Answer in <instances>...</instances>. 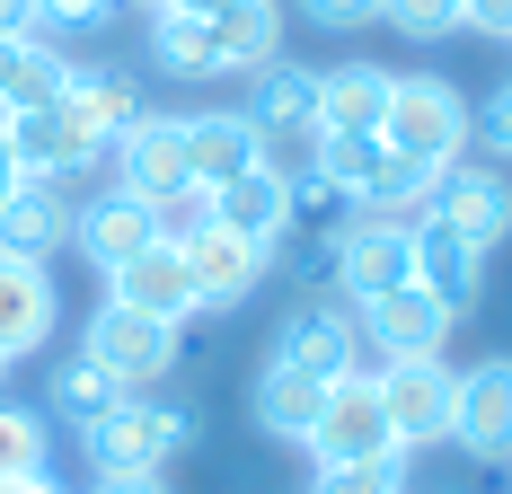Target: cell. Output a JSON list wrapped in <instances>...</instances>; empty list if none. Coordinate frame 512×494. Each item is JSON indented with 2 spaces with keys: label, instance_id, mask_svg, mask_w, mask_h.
<instances>
[{
  "label": "cell",
  "instance_id": "obj_1",
  "mask_svg": "<svg viewBox=\"0 0 512 494\" xmlns=\"http://www.w3.org/2000/svg\"><path fill=\"white\" fill-rule=\"evenodd\" d=\"M195 442H204L195 397H159V389L115 397L98 424L80 433V450H89V477H159L168 459H186Z\"/></svg>",
  "mask_w": 512,
  "mask_h": 494
},
{
  "label": "cell",
  "instance_id": "obj_2",
  "mask_svg": "<svg viewBox=\"0 0 512 494\" xmlns=\"http://www.w3.org/2000/svg\"><path fill=\"white\" fill-rule=\"evenodd\" d=\"M380 142L398 159H415V168H451L477 142V106L442 71H398L389 80V115H380Z\"/></svg>",
  "mask_w": 512,
  "mask_h": 494
},
{
  "label": "cell",
  "instance_id": "obj_3",
  "mask_svg": "<svg viewBox=\"0 0 512 494\" xmlns=\"http://www.w3.org/2000/svg\"><path fill=\"white\" fill-rule=\"evenodd\" d=\"M80 353L98 362L115 389H159V380L177 371V353H186V327L142 318V309H124V300H98V318L80 327Z\"/></svg>",
  "mask_w": 512,
  "mask_h": 494
},
{
  "label": "cell",
  "instance_id": "obj_4",
  "mask_svg": "<svg viewBox=\"0 0 512 494\" xmlns=\"http://www.w3.org/2000/svg\"><path fill=\"white\" fill-rule=\"evenodd\" d=\"M309 459L318 468H362V459H407L398 433H389V406H380V380L371 371H345L327 406H318V424H309Z\"/></svg>",
  "mask_w": 512,
  "mask_h": 494
},
{
  "label": "cell",
  "instance_id": "obj_5",
  "mask_svg": "<svg viewBox=\"0 0 512 494\" xmlns=\"http://www.w3.org/2000/svg\"><path fill=\"white\" fill-rule=\"evenodd\" d=\"M354 327H362V353H371V362H442V353H451V327H460V309H442L424 283H398V292L362 300Z\"/></svg>",
  "mask_w": 512,
  "mask_h": 494
},
{
  "label": "cell",
  "instance_id": "obj_6",
  "mask_svg": "<svg viewBox=\"0 0 512 494\" xmlns=\"http://www.w3.org/2000/svg\"><path fill=\"white\" fill-rule=\"evenodd\" d=\"M371 380H380V406H389L398 450H442V442H451V406H460L451 353H442V362H380Z\"/></svg>",
  "mask_w": 512,
  "mask_h": 494
},
{
  "label": "cell",
  "instance_id": "obj_7",
  "mask_svg": "<svg viewBox=\"0 0 512 494\" xmlns=\"http://www.w3.org/2000/svg\"><path fill=\"white\" fill-rule=\"evenodd\" d=\"M424 221H442V230H460L468 247L495 256L512 239V177H495V159H451L433 177V212Z\"/></svg>",
  "mask_w": 512,
  "mask_h": 494
},
{
  "label": "cell",
  "instance_id": "obj_8",
  "mask_svg": "<svg viewBox=\"0 0 512 494\" xmlns=\"http://www.w3.org/2000/svg\"><path fill=\"white\" fill-rule=\"evenodd\" d=\"M398 283H415V230L407 221H371V212H354L345 230H336V300H380L398 292Z\"/></svg>",
  "mask_w": 512,
  "mask_h": 494
},
{
  "label": "cell",
  "instance_id": "obj_9",
  "mask_svg": "<svg viewBox=\"0 0 512 494\" xmlns=\"http://www.w3.org/2000/svg\"><path fill=\"white\" fill-rule=\"evenodd\" d=\"M274 362H292V371H309V380H345V371H362L354 300H301V309L274 327Z\"/></svg>",
  "mask_w": 512,
  "mask_h": 494
},
{
  "label": "cell",
  "instance_id": "obj_10",
  "mask_svg": "<svg viewBox=\"0 0 512 494\" xmlns=\"http://www.w3.org/2000/svg\"><path fill=\"white\" fill-rule=\"evenodd\" d=\"M62 327V292H53V265L36 256H9L0 247V362H27L53 345Z\"/></svg>",
  "mask_w": 512,
  "mask_h": 494
},
{
  "label": "cell",
  "instance_id": "obj_11",
  "mask_svg": "<svg viewBox=\"0 0 512 494\" xmlns=\"http://www.w3.org/2000/svg\"><path fill=\"white\" fill-rule=\"evenodd\" d=\"M451 442L468 459H512V353H486L460 371V406H451Z\"/></svg>",
  "mask_w": 512,
  "mask_h": 494
},
{
  "label": "cell",
  "instance_id": "obj_12",
  "mask_svg": "<svg viewBox=\"0 0 512 494\" xmlns=\"http://www.w3.org/2000/svg\"><path fill=\"white\" fill-rule=\"evenodd\" d=\"M177 256H186V274H195V300H204V309H239V300H256V283L274 274V247L239 239V230H221V221L195 230Z\"/></svg>",
  "mask_w": 512,
  "mask_h": 494
},
{
  "label": "cell",
  "instance_id": "obj_13",
  "mask_svg": "<svg viewBox=\"0 0 512 494\" xmlns=\"http://www.w3.org/2000/svg\"><path fill=\"white\" fill-rule=\"evenodd\" d=\"M106 159H115V186L124 195L159 203L168 186H186V115H133Z\"/></svg>",
  "mask_w": 512,
  "mask_h": 494
},
{
  "label": "cell",
  "instance_id": "obj_14",
  "mask_svg": "<svg viewBox=\"0 0 512 494\" xmlns=\"http://www.w3.org/2000/svg\"><path fill=\"white\" fill-rule=\"evenodd\" d=\"M106 300H124V309H142V318H168V327L204 318V300H195V274H186V256H177L168 239H151L142 256H124V265L106 274Z\"/></svg>",
  "mask_w": 512,
  "mask_h": 494
},
{
  "label": "cell",
  "instance_id": "obj_15",
  "mask_svg": "<svg viewBox=\"0 0 512 494\" xmlns=\"http://www.w3.org/2000/svg\"><path fill=\"white\" fill-rule=\"evenodd\" d=\"M0 133H9V150H18V168L27 177H80V168H98L106 150L71 124V106H18V115H0Z\"/></svg>",
  "mask_w": 512,
  "mask_h": 494
},
{
  "label": "cell",
  "instance_id": "obj_16",
  "mask_svg": "<svg viewBox=\"0 0 512 494\" xmlns=\"http://www.w3.org/2000/svg\"><path fill=\"white\" fill-rule=\"evenodd\" d=\"M71 186L62 177H18V195L0 203V247L9 256H36V265H53L62 247H71Z\"/></svg>",
  "mask_w": 512,
  "mask_h": 494
},
{
  "label": "cell",
  "instance_id": "obj_17",
  "mask_svg": "<svg viewBox=\"0 0 512 494\" xmlns=\"http://www.w3.org/2000/svg\"><path fill=\"white\" fill-rule=\"evenodd\" d=\"M151 239H159L151 203H142V195H124V186H106V195H89L80 212H71V247H80L98 274H115L124 256H142Z\"/></svg>",
  "mask_w": 512,
  "mask_h": 494
},
{
  "label": "cell",
  "instance_id": "obj_18",
  "mask_svg": "<svg viewBox=\"0 0 512 494\" xmlns=\"http://www.w3.org/2000/svg\"><path fill=\"white\" fill-rule=\"evenodd\" d=\"M486 265H495V256H486V247H468L460 230L415 221V283L442 300V309H460V318H468V309L486 300Z\"/></svg>",
  "mask_w": 512,
  "mask_h": 494
},
{
  "label": "cell",
  "instance_id": "obj_19",
  "mask_svg": "<svg viewBox=\"0 0 512 494\" xmlns=\"http://www.w3.org/2000/svg\"><path fill=\"white\" fill-rule=\"evenodd\" d=\"M212 221L239 230V239H256V247H283V239H292V177H274V168L256 159L248 177L212 186Z\"/></svg>",
  "mask_w": 512,
  "mask_h": 494
},
{
  "label": "cell",
  "instance_id": "obj_20",
  "mask_svg": "<svg viewBox=\"0 0 512 494\" xmlns=\"http://www.w3.org/2000/svg\"><path fill=\"white\" fill-rule=\"evenodd\" d=\"M265 142H256L248 106H212V115H186V177L195 186H230V177H248Z\"/></svg>",
  "mask_w": 512,
  "mask_h": 494
},
{
  "label": "cell",
  "instance_id": "obj_21",
  "mask_svg": "<svg viewBox=\"0 0 512 494\" xmlns=\"http://www.w3.org/2000/svg\"><path fill=\"white\" fill-rule=\"evenodd\" d=\"M248 124L256 142H283V133H318V71H301V62H265V71H248Z\"/></svg>",
  "mask_w": 512,
  "mask_h": 494
},
{
  "label": "cell",
  "instance_id": "obj_22",
  "mask_svg": "<svg viewBox=\"0 0 512 494\" xmlns=\"http://www.w3.org/2000/svg\"><path fill=\"white\" fill-rule=\"evenodd\" d=\"M327 389H336V380H309V371H292V362L265 353V371H256V389H248L256 433H274V442H309V424H318Z\"/></svg>",
  "mask_w": 512,
  "mask_h": 494
},
{
  "label": "cell",
  "instance_id": "obj_23",
  "mask_svg": "<svg viewBox=\"0 0 512 494\" xmlns=\"http://www.w3.org/2000/svg\"><path fill=\"white\" fill-rule=\"evenodd\" d=\"M62 106H71V124H80L98 150H115V133L142 115V89H133V71H115V62H71Z\"/></svg>",
  "mask_w": 512,
  "mask_h": 494
},
{
  "label": "cell",
  "instance_id": "obj_24",
  "mask_svg": "<svg viewBox=\"0 0 512 494\" xmlns=\"http://www.w3.org/2000/svg\"><path fill=\"white\" fill-rule=\"evenodd\" d=\"M389 80H398V71H380V62H336V71H318V133H380Z\"/></svg>",
  "mask_w": 512,
  "mask_h": 494
},
{
  "label": "cell",
  "instance_id": "obj_25",
  "mask_svg": "<svg viewBox=\"0 0 512 494\" xmlns=\"http://www.w3.org/2000/svg\"><path fill=\"white\" fill-rule=\"evenodd\" d=\"M151 62L168 71V80H221L212 18H195V9H159L151 0Z\"/></svg>",
  "mask_w": 512,
  "mask_h": 494
},
{
  "label": "cell",
  "instance_id": "obj_26",
  "mask_svg": "<svg viewBox=\"0 0 512 494\" xmlns=\"http://www.w3.org/2000/svg\"><path fill=\"white\" fill-rule=\"evenodd\" d=\"M212 45H221V71H265L283 53V9L274 0H230L212 9Z\"/></svg>",
  "mask_w": 512,
  "mask_h": 494
},
{
  "label": "cell",
  "instance_id": "obj_27",
  "mask_svg": "<svg viewBox=\"0 0 512 494\" xmlns=\"http://www.w3.org/2000/svg\"><path fill=\"white\" fill-rule=\"evenodd\" d=\"M115 397H133V389H115V380H106L89 353H71V362H53V380H45V415H62L71 433H89V424H98Z\"/></svg>",
  "mask_w": 512,
  "mask_h": 494
},
{
  "label": "cell",
  "instance_id": "obj_28",
  "mask_svg": "<svg viewBox=\"0 0 512 494\" xmlns=\"http://www.w3.org/2000/svg\"><path fill=\"white\" fill-rule=\"evenodd\" d=\"M433 177H442V168H415V159H398V150H389V159H380V177H371V186H362V212H371V221H424V212H433Z\"/></svg>",
  "mask_w": 512,
  "mask_h": 494
},
{
  "label": "cell",
  "instance_id": "obj_29",
  "mask_svg": "<svg viewBox=\"0 0 512 494\" xmlns=\"http://www.w3.org/2000/svg\"><path fill=\"white\" fill-rule=\"evenodd\" d=\"M380 159H389L380 133H318V168H309V177H327V186L362 212V186L380 177Z\"/></svg>",
  "mask_w": 512,
  "mask_h": 494
},
{
  "label": "cell",
  "instance_id": "obj_30",
  "mask_svg": "<svg viewBox=\"0 0 512 494\" xmlns=\"http://www.w3.org/2000/svg\"><path fill=\"white\" fill-rule=\"evenodd\" d=\"M45 459H53V415L0 397V477H45Z\"/></svg>",
  "mask_w": 512,
  "mask_h": 494
},
{
  "label": "cell",
  "instance_id": "obj_31",
  "mask_svg": "<svg viewBox=\"0 0 512 494\" xmlns=\"http://www.w3.org/2000/svg\"><path fill=\"white\" fill-rule=\"evenodd\" d=\"M62 89H71V53H53L45 36H27V53H18V80H9L0 115H18V106H53Z\"/></svg>",
  "mask_w": 512,
  "mask_h": 494
},
{
  "label": "cell",
  "instance_id": "obj_32",
  "mask_svg": "<svg viewBox=\"0 0 512 494\" xmlns=\"http://www.w3.org/2000/svg\"><path fill=\"white\" fill-rule=\"evenodd\" d=\"M380 18H389L407 45H442V36H460V0H380Z\"/></svg>",
  "mask_w": 512,
  "mask_h": 494
},
{
  "label": "cell",
  "instance_id": "obj_33",
  "mask_svg": "<svg viewBox=\"0 0 512 494\" xmlns=\"http://www.w3.org/2000/svg\"><path fill=\"white\" fill-rule=\"evenodd\" d=\"M151 221H159V239H168V247H186L195 230H212V186H195V177L168 186V195L151 203Z\"/></svg>",
  "mask_w": 512,
  "mask_h": 494
},
{
  "label": "cell",
  "instance_id": "obj_34",
  "mask_svg": "<svg viewBox=\"0 0 512 494\" xmlns=\"http://www.w3.org/2000/svg\"><path fill=\"white\" fill-rule=\"evenodd\" d=\"M309 494H407V459H362V468H318Z\"/></svg>",
  "mask_w": 512,
  "mask_h": 494
},
{
  "label": "cell",
  "instance_id": "obj_35",
  "mask_svg": "<svg viewBox=\"0 0 512 494\" xmlns=\"http://www.w3.org/2000/svg\"><path fill=\"white\" fill-rule=\"evenodd\" d=\"M477 142H486V159H512V80L477 106Z\"/></svg>",
  "mask_w": 512,
  "mask_h": 494
},
{
  "label": "cell",
  "instance_id": "obj_36",
  "mask_svg": "<svg viewBox=\"0 0 512 494\" xmlns=\"http://www.w3.org/2000/svg\"><path fill=\"white\" fill-rule=\"evenodd\" d=\"M460 36H486V45H512V0H460Z\"/></svg>",
  "mask_w": 512,
  "mask_h": 494
},
{
  "label": "cell",
  "instance_id": "obj_37",
  "mask_svg": "<svg viewBox=\"0 0 512 494\" xmlns=\"http://www.w3.org/2000/svg\"><path fill=\"white\" fill-rule=\"evenodd\" d=\"M301 18L345 36V27H371V18H380V0H301Z\"/></svg>",
  "mask_w": 512,
  "mask_h": 494
},
{
  "label": "cell",
  "instance_id": "obj_38",
  "mask_svg": "<svg viewBox=\"0 0 512 494\" xmlns=\"http://www.w3.org/2000/svg\"><path fill=\"white\" fill-rule=\"evenodd\" d=\"M36 9H45V27H98L115 0H36Z\"/></svg>",
  "mask_w": 512,
  "mask_h": 494
},
{
  "label": "cell",
  "instance_id": "obj_39",
  "mask_svg": "<svg viewBox=\"0 0 512 494\" xmlns=\"http://www.w3.org/2000/svg\"><path fill=\"white\" fill-rule=\"evenodd\" d=\"M0 36H45V9L36 0H0Z\"/></svg>",
  "mask_w": 512,
  "mask_h": 494
},
{
  "label": "cell",
  "instance_id": "obj_40",
  "mask_svg": "<svg viewBox=\"0 0 512 494\" xmlns=\"http://www.w3.org/2000/svg\"><path fill=\"white\" fill-rule=\"evenodd\" d=\"M89 494H168V477H89Z\"/></svg>",
  "mask_w": 512,
  "mask_h": 494
},
{
  "label": "cell",
  "instance_id": "obj_41",
  "mask_svg": "<svg viewBox=\"0 0 512 494\" xmlns=\"http://www.w3.org/2000/svg\"><path fill=\"white\" fill-rule=\"evenodd\" d=\"M18 177H27V168H18V150H9V133H0V203L18 195Z\"/></svg>",
  "mask_w": 512,
  "mask_h": 494
},
{
  "label": "cell",
  "instance_id": "obj_42",
  "mask_svg": "<svg viewBox=\"0 0 512 494\" xmlns=\"http://www.w3.org/2000/svg\"><path fill=\"white\" fill-rule=\"evenodd\" d=\"M18 53H27V36H0V98H9V80H18Z\"/></svg>",
  "mask_w": 512,
  "mask_h": 494
},
{
  "label": "cell",
  "instance_id": "obj_43",
  "mask_svg": "<svg viewBox=\"0 0 512 494\" xmlns=\"http://www.w3.org/2000/svg\"><path fill=\"white\" fill-rule=\"evenodd\" d=\"M0 494H62V486H53V468H45V477H0Z\"/></svg>",
  "mask_w": 512,
  "mask_h": 494
},
{
  "label": "cell",
  "instance_id": "obj_44",
  "mask_svg": "<svg viewBox=\"0 0 512 494\" xmlns=\"http://www.w3.org/2000/svg\"><path fill=\"white\" fill-rule=\"evenodd\" d=\"M159 9H195V18H212V9H230V0H159Z\"/></svg>",
  "mask_w": 512,
  "mask_h": 494
},
{
  "label": "cell",
  "instance_id": "obj_45",
  "mask_svg": "<svg viewBox=\"0 0 512 494\" xmlns=\"http://www.w3.org/2000/svg\"><path fill=\"white\" fill-rule=\"evenodd\" d=\"M0 380H9V362H0Z\"/></svg>",
  "mask_w": 512,
  "mask_h": 494
}]
</instances>
